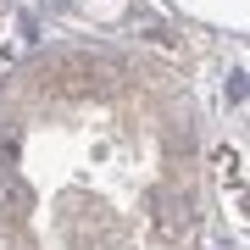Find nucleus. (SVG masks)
<instances>
[{
    "label": "nucleus",
    "instance_id": "obj_1",
    "mask_svg": "<svg viewBox=\"0 0 250 250\" xmlns=\"http://www.w3.org/2000/svg\"><path fill=\"white\" fill-rule=\"evenodd\" d=\"M17 161V134H0V167H11Z\"/></svg>",
    "mask_w": 250,
    "mask_h": 250
}]
</instances>
